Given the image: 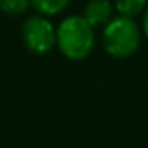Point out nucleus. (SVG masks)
<instances>
[{
  "mask_svg": "<svg viewBox=\"0 0 148 148\" xmlns=\"http://www.w3.org/2000/svg\"><path fill=\"white\" fill-rule=\"evenodd\" d=\"M31 0H0V12L6 15H21L29 10Z\"/></svg>",
  "mask_w": 148,
  "mask_h": 148,
  "instance_id": "obj_7",
  "label": "nucleus"
},
{
  "mask_svg": "<svg viewBox=\"0 0 148 148\" xmlns=\"http://www.w3.org/2000/svg\"><path fill=\"white\" fill-rule=\"evenodd\" d=\"M21 38L29 51L36 53V55H44L57 46V29L42 13L29 15L23 21Z\"/></svg>",
  "mask_w": 148,
  "mask_h": 148,
  "instance_id": "obj_3",
  "label": "nucleus"
},
{
  "mask_svg": "<svg viewBox=\"0 0 148 148\" xmlns=\"http://www.w3.org/2000/svg\"><path fill=\"white\" fill-rule=\"evenodd\" d=\"M140 17H143V19H140V29H143V34L148 38V8L144 10V13L140 15Z\"/></svg>",
  "mask_w": 148,
  "mask_h": 148,
  "instance_id": "obj_8",
  "label": "nucleus"
},
{
  "mask_svg": "<svg viewBox=\"0 0 148 148\" xmlns=\"http://www.w3.org/2000/svg\"><path fill=\"white\" fill-rule=\"evenodd\" d=\"M57 49L70 61H84L95 49V29L84 15H69L57 27Z\"/></svg>",
  "mask_w": 148,
  "mask_h": 148,
  "instance_id": "obj_1",
  "label": "nucleus"
},
{
  "mask_svg": "<svg viewBox=\"0 0 148 148\" xmlns=\"http://www.w3.org/2000/svg\"><path fill=\"white\" fill-rule=\"evenodd\" d=\"M112 2L118 15L131 17V19L143 15L144 10L148 8V0H112Z\"/></svg>",
  "mask_w": 148,
  "mask_h": 148,
  "instance_id": "obj_5",
  "label": "nucleus"
},
{
  "mask_svg": "<svg viewBox=\"0 0 148 148\" xmlns=\"http://www.w3.org/2000/svg\"><path fill=\"white\" fill-rule=\"evenodd\" d=\"M31 4L38 13L49 17V15H59L61 12H65L70 0H31Z\"/></svg>",
  "mask_w": 148,
  "mask_h": 148,
  "instance_id": "obj_6",
  "label": "nucleus"
},
{
  "mask_svg": "<svg viewBox=\"0 0 148 148\" xmlns=\"http://www.w3.org/2000/svg\"><path fill=\"white\" fill-rule=\"evenodd\" d=\"M114 2L110 0H87L84 8V19H86L93 29H105L116 15H114Z\"/></svg>",
  "mask_w": 148,
  "mask_h": 148,
  "instance_id": "obj_4",
  "label": "nucleus"
},
{
  "mask_svg": "<svg viewBox=\"0 0 148 148\" xmlns=\"http://www.w3.org/2000/svg\"><path fill=\"white\" fill-rule=\"evenodd\" d=\"M143 38V29L135 19L116 15L103 29V48L114 59H127L137 53Z\"/></svg>",
  "mask_w": 148,
  "mask_h": 148,
  "instance_id": "obj_2",
  "label": "nucleus"
}]
</instances>
